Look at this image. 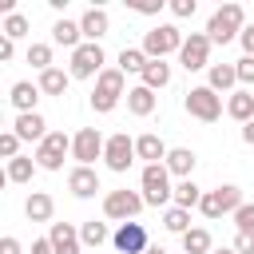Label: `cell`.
<instances>
[{
    "label": "cell",
    "instance_id": "obj_1",
    "mask_svg": "<svg viewBox=\"0 0 254 254\" xmlns=\"http://www.w3.org/2000/svg\"><path fill=\"white\" fill-rule=\"evenodd\" d=\"M127 91H131V87H127V75H123L119 67H103V75L95 79V91H91V111H99V115L115 111V103H119Z\"/></svg>",
    "mask_w": 254,
    "mask_h": 254
},
{
    "label": "cell",
    "instance_id": "obj_2",
    "mask_svg": "<svg viewBox=\"0 0 254 254\" xmlns=\"http://www.w3.org/2000/svg\"><path fill=\"white\" fill-rule=\"evenodd\" d=\"M242 28H246V12H242V4H222V8L206 20V36H210V44H230L234 36H242Z\"/></svg>",
    "mask_w": 254,
    "mask_h": 254
},
{
    "label": "cell",
    "instance_id": "obj_3",
    "mask_svg": "<svg viewBox=\"0 0 254 254\" xmlns=\"http://www.w3.org/2000/svg\"><path fill=\"white\" fill-rule=\"evenodd\" d=\"M139 183H143V202H147V206H163V202L175 198V187H171V171H167V163H151V167H143Z\"/></svg>",
    "mask_w": 254,
    "mask_h": 254
},
{
    "label": "cell",
    "instance_id": "obj_4",
    "mask_svg": "<svg viewBox=\"0 0 254 254\" xmlns=\"http://www.w3.org/2000/svg\"><path fill=\"white\" fill-rule=\"evenodd\" d=\"M183 44H187V36H183L175 24H155V28L143 36V52H147V60H167L171 52H183Z\"/></svg>",
    "mask_w": 254,
    "mask_h": 254
},
{
    "label": "cell",
    "instance_id": "obj_5",
    "mask_svg": "<svg viewBox=\"0 0 254 254\" xmlns=\"http://www.w3.org/2000/svg\"><path fill=\"white\" fill-rule=\"evenodd\" d=\"M238 206H242V187H234V183H222V187L206 190V194H202V202H198V210H202L206 218H222V214H234Z\"/></svg>",
    "mask_w": 254,
    "mask_h": 254
},
{
    "label": "cell",
    "instance_id": "obj_6",
    "mask_svg": "<svg viewBox=\"0 0 254 254\" xmlns=\"http://www.w3.org/2000/svg\"><path fill=\"white\" fill-rule=\"evenodd\" d=\"M143 206H147L143 194H139V190H127V187L103 194V214H107V218H119V222H135Z\"/></svg>",
    "mask_w": 254,
    "mask_h": 254
},
{
    "label": "cell",
    "instance_id": "obj_7",
    "mask_svg": "<svg viewBox=\"0 0 254 254\" xmlns=\"http://www.w3.org/2000/svg\"><path fill=\"white\" fill-rule=\"evenodd\" d=\"M103 60H107L103 48L83 40V44L71 52V67H67V71H71V79H99V75H103Z\"/></svg>",
    "mask_w": 254,
    "mask_h": 254
},
{
    "label": "cell",
    "instance_id": "obj_8",
    "mask_svg": "<svg viewBox=\"0 0 254 254\" xmlns=\"http://www.w3.org/2000/svg\"><path fill=\"white\" fill-rule=\"evenodd\" d=\"M187 115H194V119H202V123H214V119L222 115V95L210 91L206 83H202V87H190V91H187Z\"/></svg>",
    "mask_w": 254,
    "mask_h": 254
},
{
    "label": "cell",
    "instance_id": "obj_9",
    "mask_svg": "<svg viewBox=\"0 0 254 254\" xmlns=\"http://www.w3.org/2000/svg\"><path fill=\"white\" fill-rule=\"evenodd\" d=\"M139 155H135V139L127 135V131H115V135H107V147H103V163L115 171V175H123L131 163H135Z\"/></svg>",
    "mask_w": 254,
    "mask_h": 254
},
{
    "label": "cell",
    "instance_id": "obj_10",
    "mask_svg": "<svg viewBox=\"0 0 254 254\" xmlns=\"http://www.w3.org/2000/svg\"><path fill=\"white\" fill-rule=\"evenodd\" d=\"M103 147H107V139H103L95 127H79L75 139H71V159H75L79 167H91L95 159H103Z\"/></svg>",
    "mask_w": 254,
    "mask_h": 254
},
{
    "label": "cell",
    "instance_id": "obj_11",
    "mask_svg": "<svg viewBox=\"0 0 254 254\" xmlns=\"http://www.w3.org/2000/svg\"><path fill=\"white\" fill-rule=\"evenodd\" d=\"M71 151V139L64 135V131H48V139L36 147V167H44V171H60L64 167V155Z\"/></svg>",
    "mask_w": 254,
    "mask_h": 254
},
{
    "label": "cell",
    "instance_id": "obj_12",
    "mask_svg": "<svg viewBox=\"0 0 254 254\" xmlns=\"http://www.w3.org/2000/svg\"><path fill=\"white\" fill-rule=\"evenodd\" d=\"M179 64H183L187 71L210 67V36H206V32H190L187 44H183V52H179Z\"/></svg>",
    "mask_w": 254,
    "mask_h": 254
},
{
    "label": "cell",
    "instance_id": "obj_13",
    "mask_svg": "<svg viewBox=\"0 0 254 254\" xmlns=\"http://www.w3.org/2000/svg\"><path fill=\"white\" fill-rule=\"evenodd\" d=\"M111 246H115V254H143L151 242H147L143 222H119V230L111 234Z\"/></svg>",
    "mask_w": 254,
    "mask_h": 254
},
{
    "label": "cell",
    "instance_id": "obj_14",
    "mask_svg": "<svg viewBox=\"0 0 254 254\" xmlns=\"http://www.w3.org/2000/svg\"><path fill=\"white\" fill-rule=\"evenodd\" d=\"M48 238H52V250L56 254H79V230L71 226V222H52V230H48Z\"/></svg>",
    "mask_w": 254,
    "mask_h": 254
},
{
    "label": "cell",
    "instance_id": "obj_15",
    "mask_svg": "<svg viewBox=\"0 0 254 254\" xmlns=\"http://www.w3.org/2000/svg\"><path fill=\"white\" fill-rule=\"evenodd\" d=\"M107 28H111V20H107L103 8H87V12L79 16V32H83L87 44H99V40L107 36Z\"/></svg>",
    "mask_w": 254,
    "mask_h": 254
},
{
    "label": "cell",
    "instance_id": "obj_16",
    "mask_svg": "<svg viewBox=\"0 0 254 254\" xmlns=\"http://www.w3.org/2000/svg\"><path fill=\"white\" fill-rule=\"evenodd\" d=\"M40 83H28V79H20V83H12V91H8V103L20 111V115H28V111H36V103H40Z\"/></svg>",
    "mask_w": 254,
    "mask_h": 254
},
{
    "label": "cell",
    "instance_id": "obj_17",
    "mask_svg": "<svg viewBox=\"0 0 254 254\" xmlns=\"http://www.w3.org/2000/svg\"><path fill=\"white\" fill-rule=\"evenodd\" d=\"M12 131H16L20 139H28V143H44V139H48V123H44V115H40V111H28V115H16V123H12Z\"/></svg>",
    "mask_w": 254,
    "mask_h": 254
},
{
    "label": "cell",
    "instance_id": "obj_18",
    "mask_svg": "<svg viewBox=\"0 0 254 254\" xmlns=\"http://www.w3.org/2000/svg\"><path fill=\"white\" fill-rule=\"evenodd\" d=\"M67 190H71L75 198H91V194L99 190V175H95V167H71V175H67Z\"/></svg>",
    "mask_w": 254,
    "mask_h": 254
},
{
    "label": "cell",
    "instance_id": "obj_19",
    "mask_svg": "<svg viewBox=\"0 0 254 254\" xmlns=\"http://www.w3.org/2000/svg\"><path fill=\"white\" fill-rule=\"evenodd\" d=\"M135 155H139V159H147V167H151V163H167V155H171V151H167V143H163L155 131H147V135H139V139H135Z\"/></svg>",
    "mask_w": 254,
    "mask_h": 254
},
{
    "label": "cell",
    "instance_id": "obj_20",
    "mask_svg": "<svg viewBox=\"0 0 254 254\" xmlns=\"http://www.w3.org/2000/svg\"><path fill=\"white\" fill-rule=\"evenodd\" d=\"M194 163H198V155H194L190 147H171V155H167V171L179 175V183L194 175Z\"/></svg>",
    "mask_w": 254,
    "mask_h": 254
},
{
    "label": "cell",
    "instance_id": "obj_21",
    "mask_svg": "<svg viewBox=\"0 0 254 254\" xmlns=\"http://www.w3.org/2000/svg\"><path fill=\"white\" fill-rule=\"evenodd\" d=\"M24 214H28L32 222H52V214H56V202H52V194H44V190H32V194H28V202H24Z\"/></svg>",
    "mask_w": 254,
    "mask_h": 254
},
{
    "label": "cell",
    "instance_id": "obj_22",
    "mask_svg": "<svg viewBox=\"0 0 254 254\" xmlns=\"http://www.w3.org/2000/svg\"><path fill=\"white\" fill-rule=\"evenodd\" d=\"M226 115L238 119V123H250V119H254V95H250L246 87L230 91V99H226Z\"/></svg>",
    "mask_w": 254,
    "mask_h": 254
},
{
    "label": "cell",
    "instance_id": "obj_23",
    "mask_svg": "<svg viewBox=\"0 0 254 254\" xmlns=\"http://www.w3.org/2000/svg\"><path fill=\"white\" fill-rule=\"evenodd\" d=\"M234 83H238L234 64H210V67H206V87H210V91H230Z\"/></svg>",
    "mask_w": 254,
    "mask_h": 254
},
{
    "label": "cell",
    "instance_id": "obj_24",
    "mask_svg": "<svg viewBox=\"0 0 254 254\" xmlns=\"http://www.w3.org/2000/svg\"><path fill=\"white\" fill-rule=\"evenodd\" d=\"M52 40L75 52V48L83 44V32H79V20H56V24H52Z\"/></svg>",
    "mask_w": 254,
    "mask_h": 254
},
{
    "label": "cell",
    "instance_id": "obj_25",
    "mask_svg": "<svg viewBox=\"0 0 254 254\" xmlns=\"http://www.w3.org/2000/svg\"><path fill=\"white\" fill-rule=\"evenodd\" d=\"M67 83H71V71H64V67H48V71H40V91H44V95H64Z\"/></svg>",
    "mask_w": 254,
    "mask_h": 254
},
{
    "label": "cell",
    "instance_id": "obj_26",
    "mask_svg": "<svg viewBox=\"0 0 254 254\" xmlns=\"http://www.w3.org/2000/svg\"><path fill=\"white\" fill-rule=\"evenodd\" d=\"M127 111H131V115H139V119H143V115H151V111H155V91H151V87H143V83H139V87H131V91H127Z\"/></svg>",
    "mask_w": 254,
    "mask_h": 254
},
{
    "label": "cell",
    "instance_id": "obj_27",
    "mask_svg": "<svg viewBox=\"0 0 254 254\" xmlns=\"http://www.w3.org/2000/svg\"><path fill=\"white\" fill-rule=\"evenodd\" d=\"M167 83H171V64H163V60H151V64L143 67V87L159 91V87H167Z\"/></svg>",
    "mask_w": 254,
    "mask_h": 254
},
{
    "label": "cell",
    "instance_id": "obj_28",
    "mask_svg": "<svg viewBox=\"0 0 254 254\" xmlns=\"http://www.w3.org/2000/svg\"><path fill=\"white\" fill-rule=\"evenodd\" d=\"M202 194H206V190H202V187H198L194 179H183V183L175 187V206L190 210V206H198V202H202Z\"/></svg>",
    "mask_w": 254,
    "mask_h": 254
},
{
    "label": "cell",
    "instance_id": "obj_29",
    "mask_svg": "<svg viewBox=\"0 0 254 254\" xmlns=\"http://www.w3.org/2000/svg\"><path fill=\"white\" fill-rule=\"evenodd\" d=\"M183 254H210V230L206 226H190L183 234Z\"/></svg>",
    "mask_w": 254,
    "mask_h": 254
},
{
    "label": "cell",
    "instance_id": "obj_30",
    "mask_svg": "<svg viewBox=\"0 0 254 254\" xmlns=\"http://www.w3.org/2000/svg\"><path fill=\"white\" fill-rule=\"evenodd\" d=\"M147 64H151V60H147L143 48H123V52H119V71H123V75H135V71L143 75Z\"/></svg>",
    "mask_w": 254,
    "mask_h": 254
},
{
    "label": "cell",
    "instance_id": "obj_31",
    "mask_svg": "<svg viewBox=\"0 0 254 254\" xmlns=\"http://www.w3.org/2000/svg\"><path fill=\"white\" fill-rule=\"evenodd\" d=\"M32 175H36V159L20 155V159L8 163V183H32Z\"/></svg>",
    "mask_w": 254,
    "mask_h": 254
},
{
    "label": "cell",
    "instance_id": "obj_32",
    "mask_svg": "<svg viewBox=\"0 0 254 254\" xmlns=\"http://www.w3.org/2000/svg\"><path fill=\"white\" fill-rule=\"evenodd\" d=\"M79 242H83V246H95V250H99V246L107 242V226H103V222H95V218H87V222L79 226Z\"/></svg>",
    "mask_w": 254,
    "mask_h": 254
},
{
    "label": "cell",
    "instance_id": "obj_33",
    "mask_svg": "<svg viewBox=\"0 0 254 254\" xmlns=\"http://www.w3.org/2000/svg\"><path fill=\"white\" fill-rule=\"evenodd\" d=\"M163 226H167L171 234H187V230H190V210H183V206H171V210L163 214Z\"/></svg>",
    "mask_w": 254,
    "mask_h": 254
},
{
    "label": "cell",
    "instance_id": "obj_34",
    "mask_svg": "<svg viewBox=\"0 0 254 254\" xmlns=\"http://www.w3.org/2000/svg\"><path fill=\"white\" fill-rule=\"evenodd\" d=\"M28 64H32L36 71L56 67V64H52V44H32V48H28Z\"/></svg>",
    "mask_w": 254,
    "mask_h": 254
},
{
    "label": "cell",
    "instance_id": "obj_35",
    "mask_svg": "<svg viewBox=\"0 0 254 254\" xmlns=\"http://www.w3.org/2000/svg\"><path fill=\"white\" fill-rule=\"evenodd\" d=\"M234 226H238V234H254V202H242L234 210Z\"/></svg>",
    "mask_w": 254,
    "mask_h": 254
},
{
    "label": "cell",
    "instance_id": "obj_36",
    "mask_svg": "<svg viewBox=\"0 0 254 254\" xmlns=\"http://www.w3.org/2000/svg\"><path fill=\"white\" fill-rule=\"evenodd\" d=\"M4 36H8V40H20V36H28V20H24L20 12L4 16Z\"/></svg>",
    "mask_w": 254,
    "mask_h": 254
},
{
    "label": "cell",
    "instance_id": "obj_37",
    "mask_svg": "<svg viewBox=\"0 0 254 254\" xmlns=\"http://www.w3.org/2000/svg\"><path fill=\"white\" fill-rule=\"evenodd\" d=\"M20 143H24V139H20L16 131H4V135H0V155H4L8 163H12V159H20Z\"/></svg>",
    "mask_w": 254,
    "mask_h": 254
},
{
    "label": "cell",
    "instance_id": "obj_38",
    "mask_svg": "<svg viewBox=\"0 0 254 254\" xmlns=\"http://www.w3.org/2000/svg\"><path fill=\"white\" fill-rule=\"evenodd\" d=\"M127 8L139 12V16H159L163 12V0H127Z\"/></svg>",
    "mask_w": 254,
    "mask_h": 254
},
{
    "label": "cell",
    "instance_id": "obj_39",
    "mask_svg": "<svg viewBox=\"0 0 254 254\" xmlns=\"http://www.w3.org/2000/svg\"><path fill=\"white\" fill-rule=\"evenodd\" d=\"M234 71H238V83H254V56H242L234 64Z\"/></svg>",
    "mask_w": 254,
    "mask_h": 254
},
{
    "label": "cell",
    "instance_id": "obj_40",
    "mask_svg": "<svg viewBox=\"0 0 254 254\" xmlns=\"http://www.w3.org/2000/svg\"><path fill=\"white\" fill-rule=\"evenodd\" d=\"M194 8H198L194 0H171V12H175L179 20H187V16H194Z\"/></svg>",
    "mask_w": 254,
    "mask_h": 254
},
{
    "label": "cell",
    "instance_id": "obj_41",
    "mask_svg": "<svg viewBox=\"0 0 254 254\" xmlns=\"http://www.w3.org/2000/svg\"><path fill=\"white\" fill-rule=\"evenodd\" d=\"M238 44H242V52H246V56H254V24H246V28H242Z\"/></svg>",
    "mask_w": 254,
    "mask_h": 254
},
{
    "label": "cell",
    "instance_id": "obj_42",
    "mask_svg": "<svg viewBox=\"0 0 254 254\" xmlns=\"http://www.w3.org/2000/svg\"><path fill=\"white\" fill-rule=\"evenodd\" d=\"M234 250L238 254H254V234H238L234 238Z\"/></svg>",
    "mask_w": 254,
    "mask_h": 254
},
{
    "label": "cell",
    "instance_id": "obj_43",
    "mask_svg": "<svg viewBox=\"0 0 254 254\" xmlns=\"http://www.w3.org/2000/svg\"><path fill=\"white\" fill-rule=\"evenodd\" d=\"M0 254H20V238L4 234V238H0Z\"/></svg>",
    "mask_w": 254,
    "mask_h": 254
},
{
    "label": "cell",
    "instance_id": "obj_44",
    "mask_svg": "<svg viewBox=\"0 0 254 254\" xmlns=\"http://www.w3.org/2000/svg\"><path fill=\"white\" fill-rule=\"evenodd\" d=\"M12 52H16V40H8V36H0V60H4V64L12 60Z\"/></svg>",
    "mask_w": 254,
    "mask_h": 254
},
{
    "label": "cell",
    "instance_id": "obj_45",
    "mask_svg": "<svg viewBox=\"0 0 254 254\" xmlns=\"http://www.w3.org/2000/svg\"><path fill=\"white\" fill-rule=\"evenodd\" d=\"M32 254H56V250H52V238H36V242H32Z\"/></svg>",
    "mask_w": 254,
    "mask_h": 254
},
{
    "label": "cell",
    "instance_id": "obj_46",
    "mask_svg": "<svg viewBox=\"0 0 254 254\" xmlns=\"http://www.w3.org/2000/svg\"><path fill=\"white\" fill-rule=\"evenodd\" d=\"M242 143H250V147H254V119H250V123H242Z\"/></svg>",
    "mask_w": 254,
    "mask_h": 254
},
{
    "label": "cell",
    "instance_id": "obj_47",
    "mask_svg": "<svg viewBox=\"0 0 254 254\" xmlns=\"http://www.w3.org/2000/svg\"><path fill=\"white\" fill-rule=\"evenodd\" d=\"M143 254H167V250H163V246H147Z\"/></svg>",
    "mask_w": 254,
    "mask_h": 254
},
{
    "label": "cell",
    "instance_id": "obj_48",
    "mask_svg": "<svg viewBox=\"0 0 254 254\" xmlns=\"http://www.w3.org/2000/svg\"><path fill=\"white\" fill-rule=\"evenodd\" d=\"M210 254H238L234 246H222V250H210Z\"/></svg>",
    "mask_w": 254,
    "mask_h": 254
}]
</instances>
